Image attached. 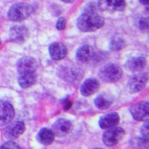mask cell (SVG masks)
Wrapping results in <instances>:
<instances>
[{"label":"cell","instance_id":"6da1fadb","mask_svg":"<svg viewBox=\"0 0 149 149\" xmlns=\"http://www.w3.org/2000/svg\"><path fill=\"white\" fill-rule=\"evenodd\" d=\"M104 24L103 18L97 13H83L77 20V28L83 32H92Z\"/></svg>","mask_w":149,"mask_h":149},{"label":"cell","instance_id":"7a4b0ae2","mask_svg":"<svg viewBox=\"0 0 149 149\" xmlns=\"http://www.w3.org/2000/svg\"><path fill=\"white\" fill-rule=\"evenodd\" d=\"M123 71L117 64L108 63L102 66L98 70L100 79L106 83H113L118 81L122 76Z\"/></svg>","mask_w":149,"mask_h":149},{"label":"cell","instance_id":"3957f363","mask_svg":"<svg viewBox=\"0 0 149 149\" xmlns=\"http://www.w3.org/2000/svg\"><path fill=\"white\" fill-rule=\"evenodd\" d=\"M33 7L26 2L12 5L8 12V18L12 21H21L27 19L33 12Z\"/></svg>","mask_w":149,"mask_h":149},{"label":"cell","instance_id":"277c9868","mask_svg":"<svg viewBox=\"0 0 149 149\" xmlns=\"http://www.w3.org/2000/svg\"><path fill=\"white\" fill-rule=\"evenodd\" d=\"M59 75L65 81L71 83H76L80 81L83 75L81 69L73 64H67L60 67Z\"/></svg>","mask_w":149,"mask_h":149},{"label":"cell","instance_id":"5b68a950","mask_svg":"<svg viewBox=\"0 0 149 149\" xmlns=\"http://www.w3.org/2000/svg\"><path fill=\"white\" fill-rule=\"evenodd\" d=\"M125 132L121 127H113L107 130L103 134L102 141L104 144L109 147L117 145L124 137Z\"/></svg>","mask_w":149,"mask_h":149},{"label":"cell","instance_id":"8992f818","mask_svg":"<svg viewBox=\"0 0 149 149\" xmlns=\"http://www.w3.org/2000/svg\"><path fill=\"white\" fill-rule=\"evenodd\" d=\"M149 79L148 72L139 73L132 76L128 82V88L131 93H137L142 91Z\"/></svg>","mask_w":149,"mask_h":149},{"label":"cell","instance_id":"52a82bcc","mask_svg":"<svg viewBox=\"0 0 149 149\" xmlns=\"http://www.w3.org/2000/svg\"><path fill=\"white\" fill-rule=\"evenodd\" d=\"M130 113L136 121H147L149 120V103L145 101L138 102L129 108Z\"/></svg>","mask_w":149,"mask_h":149},{"label":"cell","instance_id":"ba28073f","mask_svg":"<svg viewBox=\"0 0 149 149\" xmlns=\"http://www.w3.org/2000/svg\"><path fill=\"white\" fill-rule=\"evenodd\" d=\"M16 69L19 74L36 73L37 69V63L34 58L24 56L17 62Z\"/></svg>","mask_w":149,"mask_h":149},{"label":"cell","instance_id":"9c48e42d","mask_svg":"<svg viewBox=\"0 0 149 149\" xmlns=\"http://www.w3.org/2000/svg\"><path fill=\"white\" fill-rule=\"evenodd\" d=\"M72 129V124L70 121L64 118H60L53 124L51 130L55 136L58 138H63L68 135Z\"/></svg>","mask_w":149,"mask_h":149},{"label":"cell","instance_id":"30bf717a","mask_svg":"<svg viewBox=\"0 0 149 149\" xmlns=\"http://www.w3.org/2000/svg\"><path fill=\"white\" fill-rule=\"evenodd\" d=\"M25 124L22 121H15L8 125L5 129L4 136L8 140L18 138L25 131Z\"/></svg>","mask_w":149,"mask_h":149},{"label":"cell","instance_id":"8fae6325","mask_svg":"<svg viewBox=\"0 0 149 149\" xmlns=\"http://www.w3.org/2000/svg\"><path fill=\"white\" fill-rule=\"evenodd\" d=\"M15 116V110L11 104L0 101V127L9 123Z\"/></svg>","mask_w":149,"mask_h":149},{"label":"cell","instance_id":"7c38bea8","mask_svg":"<svg viewBox=\"0 0 149 149\" xmlns=\"http://www.w3.org/2000/svg\"><path fill=\"white\" fill-rule=\"evenodd\" d=\"M29 31L23 25L15 26L11 29L9 37L12 41L16 43H23L29 38Z\"/></svg>","mask_w":149,"mask_h":149},{"label":"cell","instance_id":"4fadbf2b","mask_svg":"<svg viewBox=\"0 0 149 149\" xmlns=\"http://www.w3.org/2000/svg\"><path fill=\"white\" fill-rule=\"evenodd\" d=\"M120 121L118 113L111 112L101 116L98 121L100 127L103 130H108L115 127Z\"/></svg>","mask_w":149,"mask_h":149},{"label":"cell","instance_id":"5bb4252c","mask_svg":"<svg viewBox=\"0 0 149 149\" xmlns=\"http://www.w3.org/2000/svg\"><path fill=\"white\" fill-rule=\"evenodd\" d=\"M51 58L55 61H59L64 59L68 54L67 46L60 42H54L51 44L48 48Z\"/></svg>","mask_w":149,"mask_h":149},{"label":"cell","instance_id":"9a60e30c","mask_svg":"<svg viewBox=\"0 0 149 149\" xmlns=\"http://www.w3.org/2000/svg\"><path fill=\"white\" fill-rule=\"evenodd\" d=\"M100 87V83L96 78L86 79L82 84L80 92L84 96H89L97 92Z\"/></svg>","mask_w":149,"mask_h":149},{"label":"cell","instance_id":"2e32d148","mask_svg":"<svg viewBox=\"0 0 149 149\" xmlns=\"http://www.w3.org/2000/svg\"><path fill=\"white\" fill-rule=\"evenodd\" d=\"M126 2L121 0L99 1L97 6L101 10L113 11H123L126 8Z\"/></svg>","mask_w":149,"mask_h":149},{"label":"cell","instance_id":"e0dca14e","mask_svg":"<svg viewBox=\"0 0 149 149\" xmlns=\"http://www.w3.org/2000/svg\"><path fill=\"white\" fill-rule=\"evenodd\" d=\"M147 61L143 56L132 57L129 59L125 63V68L131 72H139L142 71L146 68Z\"/></svg>","mask_w":149,"mask_h":149},{"label":"cell","instance_id":"ac0fdd59","mask_svg":"<svg viewBox=\"0 0 149 149\" xmlns=\"http://www.w3.org/2000/svg\"><path fill=\"white\" fill-rule=\"evenodd\" d=\"M94 52L93 48L89 45L80 46L76 52V58L82 63H86L90 62L94 56Z\"/></svg>","mask_w":149,"mask_h":149},{"label":"cell","instance_id":"d6986e66","mask_svg":"<svg viewBox=\"0 0 149 149\" xmlns=\"http://www.w3.org/2000/svg\"><path fill=\"white\" fill-rule=\"evenodd\" d=\"M55 136H56L51 130L47 128H43L37 134V140L40 143L45 146H48L53 143Z\"/></svg>","mask_w":149,"mask_h":149},{"label":"cell","instance_id":"ffe728a7","mask_svg":"<svg viewBox=\"0 0 149 149\" xmlns=\"http://www.w3.org/2000/svg\"><path fill=\"white\" fill-rule=\"evenodd\" d=\"M114 102V99L109 94L101 93L98 95L94 99V103L96 107L100 110H106L108 109Z\"/></svg>","mask_w":149,"mask_h":149},{"label":"cell","instance_id":"44dd1931","mask_svg":"<svg viewBox=\"0 0 149 149\" xmlns=\"http://www.w3.org/2000/svg\"><path fill=\"white\" fill-rule=\"evenodd\" d=\"M37 75L36 73L19 74L18 79L19 85L22 88H27L34 85L37 81Z\"/></svg>","mask_w":149,"mask_h":149},{"label":"cell","instance_id":"7402d4cb","mask_svg":"<svg viewBox=\"0 0 149 149\" xmlns=\"http://www.w3.org/2000/svg\"><path fill=\"white\" fill-rule=\"evenodd\" d=\"M125 46V41L120 36L112 37L109 44V48L112 51H118L124 48Z\"/></svg>","mask_w":149,"mask_h":149},{"label":"cell","instance_id":"603a6c76","mask_svg":"<svg viewBox=\"0 0 149 149\" xmlns=\"http://www.w3.org/2000/svg\"><path fill=\"white\" fill-rule=\"evenodd\" d=\"M137 26L138 28L143 31L148 30L149 29V20L148 18L141 17L138 20Z\"/></svg>","mask_w":149,"mask_h":149},{"label":"cell","instance_id":"cb8c5ba5","mask_svg":"<svg viewBox=\"0 0 149 149\" xmlns=\"http://www.w3.org/2000/svg\"><path fill=\"white\" fill-rule=\"evenodd\" d=\"M0 149H22V148L16 142L9 141L1 145L0 146Z\"/></svg>","mask_w":149,"mask_h":149},{"label":"cell","instance_id":"d4e9b609","mask_svg":"<svg viewBox=\"0 0 149 149\" xmlns=\"http://www.w3.org/2000/svg\"><path fill=\"white\" fill-rule=\"evenodd\" d=\"M149 121H145L141 128V134L143 138L149 139Z\"/></svg>","mask_w":149,"mask_h":149},{"label":"cell","instance_id":"484cf974","mask_svg":"<svg viewBox=\"0 0 149 149\" xmlns=\"http://www.w3.org/2000/svg\"><path fill=\"white\" fill-rule=\"evenodd\" d=\"M66 27V19L64 17H60L56 23V28L58 30H63Z\"/></svg>","mask_w":149,"mask_h":149},{"label":"cell","instance_id":"4316f807","mask_svg":"<svg viewBox=\"0 0 149 149\" xmlns=\"http://www.w3.org/2000/svg\"><path fill=\"white\" fill-rule=\"evenodd\" d=\"M72 103L71 101L69 100H66L65 102H64V109L65 110H68L72 106Z\"/></svg>","mask_w":149,"mask_h":149},{"label":"cell","instance_id":"83f0119b","mask_svg":"<svg viewBox=\"0 0 149 149\" xmlns=\"http://www.w3.org/2000/svg\"><path fill=\"white\" fill-rule=\"evenodd\" d=\"M139 2H141L142 4H143V5H148L149 4V2L148 1H143V0H141L139 1Z\"/></svg>","mask_w":149,"mask_h":149},{"label":"cell","instance_id":"f1b7e54d","mask_svg":"<svg viewBox=\"0 0 149 149\" xmlns=\"http://www.w3.org/2000/svg\"><path fill=\"white\" fill-rule=\"evenodd\" d=\"M63 1V2H68V3H70V2H74V1Z\"/></svg>","mask_w":149,"mask_h":149},{"label":"cell","instance_id":"f546056e","mask_svg":"<svg viewBox=\"0 0 149 149\" xmlns=\"http://www.w3.org/2000/svg\"><path fill=\"white\" fill-rule=\"evenodd\" d=\"M102 149V148H94V149Z\"/></svg>","mask_w":149,"mask_h":149}]
</instances>
